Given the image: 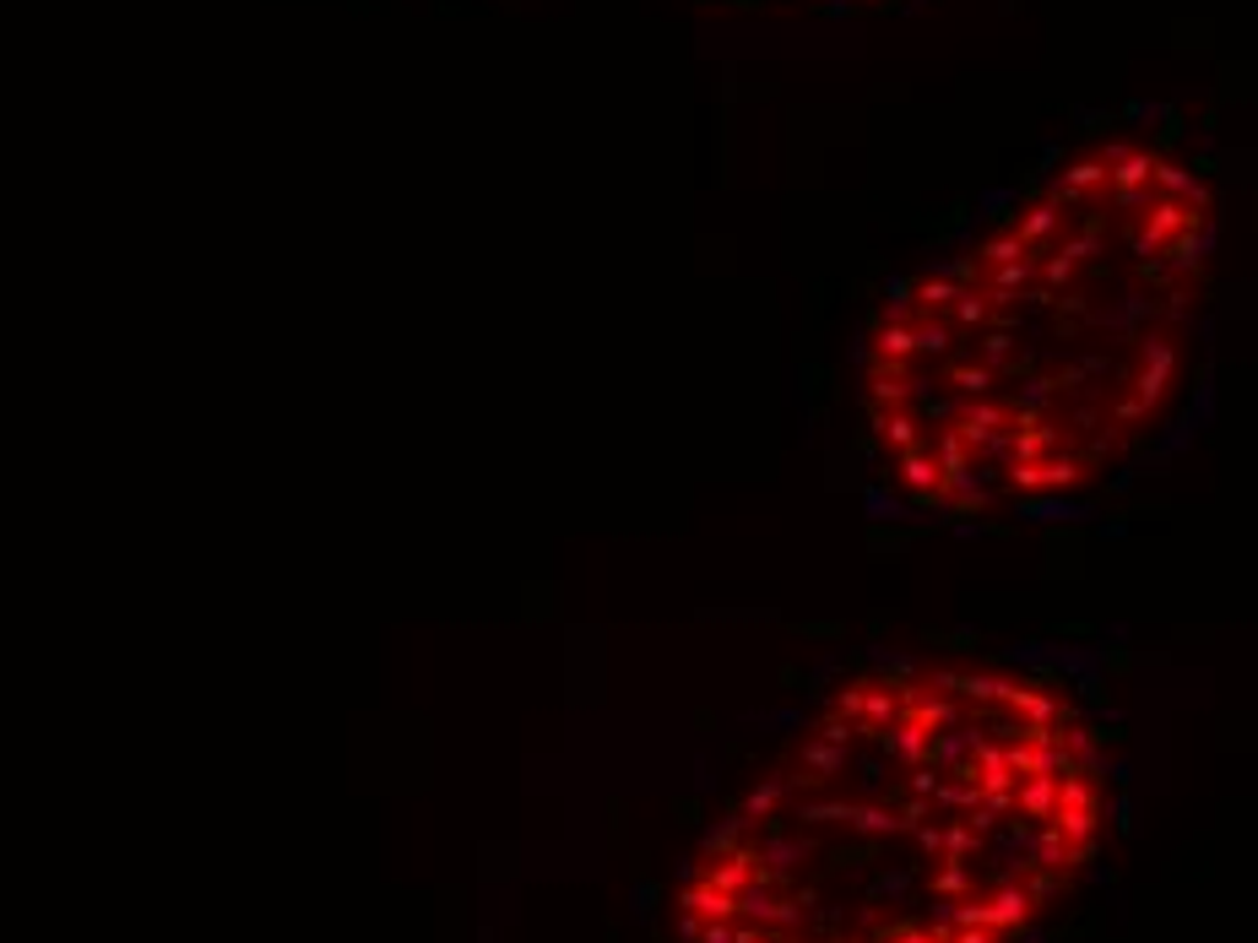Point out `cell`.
Segmentation results:
<instances>
[{
  "label": "cell",
  "instance_id": "obj_1",
  "mask_svg": "<svg viewBox=\"0 0 1258 943\" xmlns=\"http://www.w3.org/2000/svg\"><path fill=\"white\" fill-rule=\"evenodd\" d=\"M1209 228L1204 174L1112 141L911 277L863 353V424L895 500L1042 515L1133 467L1188 390Z\"/></svg>",
  "mask_w": 1258,
  "mask_h": 943
},
{
  "label": "cell",
  "instance_id": "obj_2",
  "mask_svg": "<svg viewBox=\"0 0 1258 943\" xmlns=\"http://www.w3.org/2000/svg\"><path fill=\"white\" fill-rule=\"evenodd\" d=\"M1101 835L1096 732L1004 667H895L824 705L679 894L684 943H1014Z\"/></svg>",
  "mask_w": 1258,
  "mask_h": 943
}]
</instances>
